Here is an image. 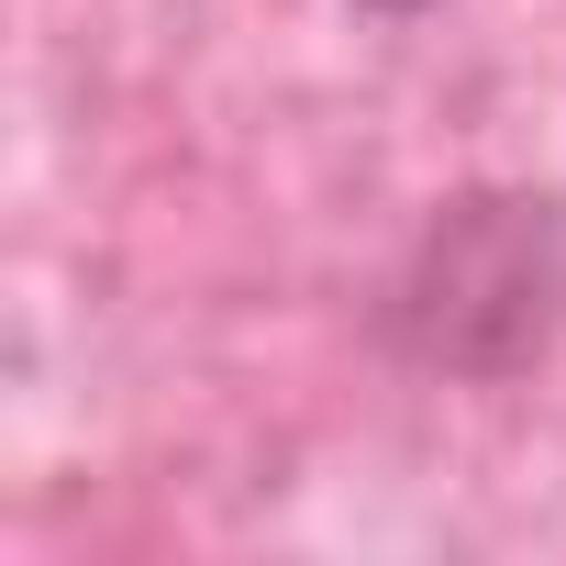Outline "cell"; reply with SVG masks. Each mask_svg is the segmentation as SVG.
<instances>
[{
  "mask_svg": "<svg viewBox=\"0 0 566 566\" xmlns=\"http://www.w3.org/2000/svg\"><path fill=\"white\" fill-rule=\"evenodd\" d=\"M378 334L444 389H511L566 345V189H455L400 244Z\"/></svg>",
  "mask_w": 566,
  "mask_h": 566,
  "instance_id": "cell-1",
  "label": "cell"
},
{
  "mask_svg": "<svg viewBox=\"0 0 566 566\" xmlns=\"http://www.w3.org/2000/svg\"><path fill=\"white\" fill-rule=\"evenodd\" d=\"M356 12H378V23H422L433 0H356Z\"/></svg>",
  "mask_w": 566,
  "mask_h": 566,
  "instance_id": "cell-2",
  "label": "cell"
}]
</instances>
